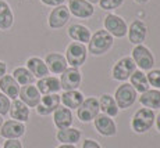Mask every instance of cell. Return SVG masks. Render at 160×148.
I'll list each match as a JSON object with an SVG mask.
<instances>
[{"mask_svg":"<svg viewBox=\"0 0 160 148\" xmlns=\"http://www.w3.org/2000/svg\"><path fill=\"white\" fill-rule=\"evenodd\" d=\"M87 54H88V50H87V47H85V44L78 43V42H72L71 44L67 47V51H66L67 64L71 65L72 68L81 67L82 64H85V61H87Z\"/></svg>","mask_w":160,"mask_h":148,"instance_id":"obj_4","label":"cell"},{"mask_svg":"<svg viewBox=\"0 0 160 148\" xmlns=\"http://www.w3.org/2000/svg\"><path fill=\"white\" fill-rule=\"evenodd\" d=\"M20 100L29 108H36V105L41 101V93H39L38 87L32 85H27L22 86L20 89V93H18Z\"/></svg>","mask_w":160,"mask_h":148,"instance_id":"obj_13","label":"cell"},{"mask_svg":"<svg viewBox=\"0 0 160 148\" xmlns=\"http://www.w3.org/2000/svg\"><path fill=\"white\" fill-rule=\"evenodd\" d=\"M68 36L72 39L74 42H78V43H88L91 40V30L88 29L87 26L84 25H79V24H74L68 28Z\"/></svg>","mask_w":160,"mask_h":148,"instance_id":"obj_22","label":"cell"},{"mask_svg":"<svg viewBox=\"0 0 160 148\" xmlns=\"http://www.w3.org/2000/svg\"><path fill=\"white\" fill-rule=\"evenodd\" d=\"M25 133V125L22 122H18V121H14V119H10V121L4 122L0 129V134L2 137L7 138H20L21 136H24Z\"/></svg>","mask_w":160,"mask_h":148,"instance_id":"obj_14","label":"cell"},{"mask_svg":"<svg viewBox=\"0 0 160 148\" xmlns=\"http://www.w3.org/2000/svg\"><path fill=\"white\" fill-rule=\"evenodd\" d=\"M82 148H102V147H100L95 140H91V138H88V140L84 141V144H82Z\"/></svg>","mask_w":160,"mask_h":148,"instance_id":"obj_35","label":"cell"},{"mask_svg":"<svg viewBox=\"0 0 160 148\" xmlns=\"http://www.w3.org/2000/svg\"><path fill=\"white\" fill-rule=\"evenodd\" d=\"M10 115L14 121H18V122H27L29 119V108L25 105L21 100H13L10 105Z\"/></svg>","mask_w":160,"mask_h":148,"instance_id":"obj_21","label":"cell"},{"mask_svg":"<svg viewBox=\"0 0 160 148\" xmlns=\"http://www.w3.org/2000/svg\"><path fill=\"white\" fill-rule=\"evenodd\" d=\"M139 101L145 108L149 109H158L160 108V90H146L141 94Z\"/></svg>","mask_w":160,"mask_h":148,"instance_id":"obj_24","label":"cell"},{"mask_svg":"<svg viewBox=\"0 0 160 148\" xmlns=\"http://www.w3.org/2000/svg\"><path fill=\"white\" fill-rule=\"evenodd\" d=\"M13 78L15 79V82L21 86L32 85L33 81H35V76H33L27 68H15L13 72Z\"/></svg>","mask_w":160,"mask_h":148,"instance_id":"obj_30","label":"cell"},{"mask_svg":"<svg viewBox=\"0 0 160 148\" xmlns=\"http://www.w3.org/2000/svg\"><path fill=\"white\" fill-rule=\"evenodd\" d=\"M43 4L46 6H53V7H57V6H61V4H64V2L66 0H41Z\"/></svg>","mask_w":160,"mask_h":148,"instance_id":"obj_36","label":"cell"},{"mask_svg":"<svg viewBox=\"0 0 160 148\" xmlns=\"http://www.w3.org/2000/svg\"><path fill=\"white\" fill-rule=\"evenodd\" d=\"M3 148H22V144H21L17 138H10V140L4 141Z\"/></svg>","mask_w":160,"mask_h":148,"instance_id":"obj_34","label":"cell"},{"mask_svg":"<svg viewBox=\"0 0 160 148\" xmlns=\"http://www.w3.org/2000/svg\"><path fill=\"white\" fill-rule=\"evenodd\" d=\"M0 148H2V147H0Z\"/></svg>","mask_w":160,"mask_h":148,"instance_id":"obj_43","label":"cell"},{"mask_svg":"<svg viewBox=\"0 0 160 148\" xmlns=\"http://www.w3.org/2000/svg\"><path fill=\"white\" fill-rule=\"evenodd\" d=\"M88 50L93 55H102L112 49L113 46V36L106 29L96 30V33L91 36V40L88 42Z\"/></svg>","mask_w":160,"mask_h":148,"instance_id":"obj_1","label":"cell"},{"mask_svg":"<svg viewBox=\"0 0 160 148\" xmlns=\"http://www.w3.org/2000/svg\"><path fill=\"white\" fill-rule=\"evenodd\" d=\"M27 69H28L35 78H39V79L48 76V73H49L46 62L38 57H32L27 61Z\"/></svg>","mask_w":160,"mask_h":148,"instance_id":"obj_23","label":"cell"},{"mask_svg":"<svg viewBox=\"0 0 160 148\" xmlns=\"http://www.w3.org/2000/svg\"><path fill=\"white\" fill-rule=\"evenodd\" d=\"M61 101L67 108L70 109H74V108H78L82 104V101L85 100L84 95H82L81 91L78 90H68V91H64L63 95H60Z\"/></svg>","mask_w":160,"mask_h":148,"instance_id":"obj_25","label":"cell"},{"mask_svg":"<svg viewBox=\"0 0 160 148\" xmlns=\"http://www.w3.org/2000/svg\"><path fill=\"white\" fill-rule=\"evenodd\" d=\"M132 60L137 64V67L141 68V71H150L155 65V58L149 49L143 44H138L132 50Z\"/></svg>","mask_w":160,"mask_h":148,"instance_id":"obj_6","label":"cell"},{"mask_svg":"<svg viewBox=\"0 0 160 148\" xmlns=\"http://www.w3.org/2000/svg\"><path fill=\"white\" fill-rule=\"evenodd\" d=\"M61 98L58 94H46L43 97H41V101L36 105V112L42 116H46L49 113L54 112L58 107H60Z\"/></svg>","mask_w":160,"mask_h":148,"instance_id":"obj_10","label":"cell"},{"mask_svg":"<svg viewBox=\"0 0 160 148\" xmlns=\"http://www.w3.org/2000/svg\"><path fill=\"white\" fill-rule=\"evenodd\" d=\"M53 121L54 125L58 130L61 129H67L72 125V113L71 109L67 107H58L56 111H54V115H53Z\"/></svg>","mask_w":160,"mask_h":148,"instance_id":"obj_18","label":"cell"},{"mask_svg":"<svg viewBox=\"0 0 160 148\" xmlns=\"http://www.w3.org/2000/svg\"><path fill=\"white\" fill-rule=\"evenodd\" d=\"M81 85V73L78 68H67L60 78V86L63 90H77L78 86Z\"/></svg>","mask_w":160,"mask_h":148,"instance_id":"obj_9","label":"cell"},{"mask_svg":"<svg viewBox=\"0 0 160 148\" xmlns=\"http://www.w3.org/2000/svg\"><path fill=\"white\" fill-rule=\"evenodd\" d=\"M0 90L8 98L15 100L20 93V85L15 82V79L11 75H4L3 78H0Z\"/></svg>","mask_w":160,"mask_h":148,"instance_id":"obj_19","label":"cell"},{"mask_svg":"<svg viewBox=\"0 0 160 148\" xmlns=\"http://www.w3.org/2000/svg\"><path fill=\"white\" fill-rule=\"evenodd\" d=\"M81 138V132L78 129H72V127H67V129H61L57 133V140L61 144H75L79 141Z\"/></svg>","mask_w":160,"mask_h":148,"instance_id":"obj_28","label":"cell"},{"mask_svg":"<svg viewBox=\"0 0 160 148\" xmlns=\"http://www.w3.org/2000/svg\"><path fill=\"white\" fill-rule=\"evenodd\" d=\"M155 112L149 108H141L135 112L131 121V127L135 133H146L155 125Z\"/></svg>","mask_w":160,"mask_h":148,"instance_id":"obj_2","label":"cell"},{"mask_svg":"<svg viewBox=\"0 0 160 148\" xmlns=\"http://www.w3.org/2000/svg\"><path fill=\"white\" fill-rule=\"evenodd\" d=\"M93 121H95V127H96V130L102 136L110 137V136H114L117 133V126L110 116L102 113V115H98Z\"/></svg>","mask_w":160,"mask_h":148,"instance_id":"obj_16","label":"cell"},{"mask_svg":"<svg viewBox=\"0 0 160 148\" xmlns=\"http://www.w3.org/2000/svg\"><path fill=\"white\" fill-rule=\"evenodd\" d=\"M57 148H75V146H74V144H61V146Z\"/></svg>","mask_w":160,"mask_h":148,"instance_id":"obj_38","label":"cell"},{"mask_svg":"<svg viewBox=\"0 0 160 148\" xmlns=\"http://www.w3.org/2000/svg\"><path fill=\"white\" fill-rule=\"evenodd\" d=\"M155 122H156V126H158V130L160 132V113H159V115H158V116H156Z\"/></svg>","mask_w":160,"mask_h":148,"instance_id":"obj_39","label":"cell"},{"mask_svg":"<svg viewBox=\"0 0 160 148\" xmlns=\"http://www.w3.org/2000/svg\"><path fill=\"white\" fill-rule=\"evenodd\" d=\"M68 11L74 17L89 18L93 15L95 8H93V6H92V3H89L88 0H70Z\"/></svg>","mask_w":160,"mask_h":148,"instance_id":"obj_11","label":"cell"},{"mask_svg":"<svg viewBox=\"0 0 160 148\" xmlns=\"http://www.w3.org/2000/svg\"><path fill=\"white\" fill-rule=\"evenodd\" d=\"M2 126H3V118H2V115H0V129H2Z\"/></svg>","mask_w":160,"mask_h":148,"instance_id":"obj_41","label":"cell"},{"mask_svg":"<svg viewBox=\"0 0 160 148\" xmlns=\"http://www.w3.org/2000/svg\"><path fill=\"white\" fill-rule=\"evenodd\" d=\"M89 3H99V0H88Z\"/></svg>","mask_w":160,"mask_h":148,"instance_id":"obj_42","label":"cell"},{"mask_svg":"<svg viewBox=\"0 0 160 148\" xmlns=\"http://www.w3.org/2000/svg\"><path fill=\"white\" fill-rule=\"evenodd\" d=\"M99 101L96 100V97H88L78 107L77 115L81 122H91L99 115Z\"/></svg>","mask_w":160,"mask_h":148,"instance_id":"obj_5","label":"cell"},{"mask_svg":"<svg viewBox=\"0 0 160 148\" xmlns=\"http://www.w3.org/2000/svg\"><path fill=\"white\" fill-rule=\"evenodd\" d=\"M99 108H100V111H102L104 115L110 116V118L118 115V107H117L114 98H113L112 95H109V94H103L102 97H100Z\"/></svg>","mask_w":160,"mask_h":148,"instance_id":"obj_26","label":"cell"},{"mask_svg":"<svg viewBox=\"0 0 160 148\" xmlns=\"http://www.w3.org/2000/svg\"><path fill=\"white\" fill-rule=\"evenodd\" d=\"M46 65H48V69L52 73H56V75H60L64 71L67 69L68 64H67V60L64 55L58 54V53H50L46 57Z\"/></svg>","mask_w":160,"mask_h":148,"instance_id":"obj_17","label":"cell"},{"mask_svg":"<svg viewBox=\"0 0 160 148\" xmlns=\"http://www.w3.org/2000/svg\"><path fill=\"white\" fill-rule=\"evenodd\" d=\"M128 39L132 44L138 46L142 44V42L146 39V33H148V28L146 25L139 20L132 21V24L130 25V29H128Z\"/></svg>","mask_w":160,"mask_h":148,"instance_id":"obj_15","label":"cell"},{"mask_svg":"<svg viewBox=\"0 0 160 148\" xmlns=\"http://www.w3.org/2000/svg\"><path fill=\"white\" fill-rule=\"evenodd\" d=\"M146 78L150 86L160 89V69H150L149 73H146Z\"/></svg>","mask_w":160,"mask_h":148,"instance_id":"obj_31","label":"cell"},{"mask_svg":"<svg viewBox=\"0 0 160 148\" xmlns=\"http://www.w3.org/2000/svg\"><path fill=\"white\" fill-rule=\"evenodd\" d=\"M36 87H38L39 93L46 95V94L57 93L61 89V86H60V81L57 78H54V76H45V78H41L38 81Z\"/></svg>","mask_w":160,"mask_h":148,"instance_id":"obj_20","label":"cell"},{"mask_svg":"<svg viewBox=\"0 0 160 148\" xmlns=\"http://www.w3.org/2000/svg\"><path fill=\"white\" fill-rule=\"evenodd\" d=\"M137 100V90L130 85V83H124V85L118 86V89L114 93V101L118 107V109H127Z\"/></svg>","mask_w":160,"mask_h":148,"instance_id":"obj_3","label":"cell"},{"mask_svg":"<svg viewBox=\"0 0 160 148\" xmlns=\"http://www.w3.org/2000/svg\"><path fill=\"white\" fill-rule=\"evenodd\" d=\"M137 71V64L134 62L132 57H122L113 67V78L116 81H127L130 76Z\"/></svg>","mask_w":160,"mask_h":148,"instance_id":"obj_7","label":"cell"},{"mask_svg":"<svg viewBox=\"0 0 160 148\" xmlns=\"http://www.w3.org/2000/svg\"><path fill=\"white\" fill-rule=\"evenodd\" d=\"M135 2H137V3H141V4H142V3H148L149 0H135Z\"/></svg>","mask_w":160,"mask_h":148,"instance_id":"obj_40","label":"cell"},{"mask_svg":"<svg viewBox=\"0 0 160 148\" xmlns=\"http://www.w3.org/2000/svg\"><path fill=\"white\" fill-rule=\"evenodd\" d=\"M6 71H7V67H6V64L0 61V78H3V76L6 75Z\"/></svg>","mask_w":160,"mask_h":148,"instance_id":"obj_37","label":"cell"},{"mask_svg":"<svg viewBox=\"0 0 160 148\" xmlns=\"http://www.w3.org/2000/svg\"><path fill=\"white\" fill-rule=\"evenodd\" d=\"M10 105H11L10 98L6 94L0 93V115H6L10 111Z\"/></svg>","mask_w":160,"mask_h":148,"instance_id":"obj_33","label":"cell"},{"mask_svg":"<svg viewBox=\"0 0 160 148\" xmlns=\"http://www.w3.org/2000/svg\"><path fill=\"white\" fill-rule=\"evenodd\" d=\"M70 20V11L68 7H66L64 4L57 6L56 8L52 10L50 15H49V26L53 28V29H58V28H63L68 22Z\"/></svg>","mask_w":160,"mask_h":148,"instance_id":"obj_12","label":"cell"},{"mask_svg":"<svg viewBox=\"0 0 160 148\" xmlns=\"http://www.w3.org/2000/svg\"><path fill=\"white\" fill-rule=\"evenodd\" d=\"M13 21H14V15L10 6L4 0H0V29L6 30L8 28H11Z\"/></svg>","mask_w":160,"mask_h":148,"instance_id":"obj_29","label":"cell"},{"mask_svg":"<svg viewBox=\"0 0 160 148\" xmlns=\"http://www.w3.org/2000/svg\"><path fill=\"white\" fill-rule=\"evenodd\" d=\"M104 29L116 38H124L128 32V26L125 21L116 14H109L104 18Z\"/></svg>","mask_w":160,"mask_h":148,"instance_id":"obj_8","label":"cell"},{"mask_svg":"<svg viewBox=\"0 0 160 148\" xmlns=\"http://www.w3.org/2000/svg\"><path fill=\"white\" fill-rule=\"evenodd\" d=\"M124 3V0H99V6L103 10H114Z\"/></svg>","mask_w":160,"mask_h":148,"instance_id":"obj_32","label":"cell"},{"mask_svg":"<svg viewBox=\"0 0 160 148\" xmlns=\"http://www.w3.org/2000/svg\"><path fill=\"white\" fill-rule=\"evenodd\" d=\"M130 82H131V86L135 89L139 93H145L146 90H149L150 85L148 82V78H146V73H143L142 71H135L134 73L130 76Z\"/></svg>","mask_w":160,"mask_h":148,"instance_id":"obj_27","label":"cell"}]
</instances>
